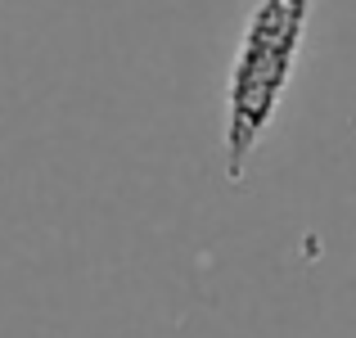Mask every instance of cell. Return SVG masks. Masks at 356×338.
Here are the masks:
<instances>
[{
    "label": "cell",
    "mask_w": 356,
    "mask_h": 338,
    "mask_svg": "<svg viewBox=\"0 0 356 338\" xmlns=\"http://www.w3.org/2000/svg\"><path fill=\"white\" fill-rule=\"evenodd\" d=\"M312 27V0H257L226 77V181L239 185L293 86Z\"/></svg>",
    "instance_id": "cell-1"
}]
</instances>
